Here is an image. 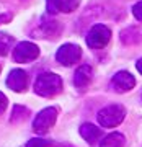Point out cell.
I'll list each match as a JSON object with an SVG mask.
<instances>
[{
	"label": "cell",
	"mask_w": 142,
	"mask_h": 147,
	"mask_svg": "<svg viewBox=\"0 0 142 147\" xmlns=\"http://www.w3.org/2000/svg\"><path fill=\"white\" fill-rule=\"evenodd\" d=\"M80 134H82V137H83L88 144H95L96 141L101 139V129L96 127L95 124H82Z\"/></svg>",
	"instance_id": "11"
},
{
	"label": "cell",
	"mask_w": 142,
	"mask_h": 147,
	"mask_svg": "<svg viewBox=\"0 0 142 147\" xmlns=\"http://www.w3.org/2000/svg\"><path fill=\"white\" fill-rule=\"evenodd\" d=\"M56 119H57V110L56 108H44L36 116V119L33 123V129L38 134H46L56 124Z\"/></svg>",
	"instance_id": "4"
},
{
	"label": "cell",
	"mask_w": 142,
	"mask_h": 147,
	"mask_svg": "<svg viewBox=\"0 0 142 147\" xmlns=\"http://www.w3.org/2000/svg\"><path fill=\"white\" fill-rule=\"evenodd\" d=\"M80 5V0H47V11L49 13H70Z\"/></svg>",
	"instance_id": "9"
},
{
	"label": "cell",
	"mask_w": 142,
	"mask_h": 147,
	"mask_svg": "<svg viewBox=\"0 0 142 147\" xmlns=\"http://www.w3.org/2000/svg\"><path fill=\"white\" fill-rule=\"evenodd\" d=\"M132 13H134V16H136L139 21H142V0L139 2V3H136V5H134Z\"/></svg>",
	"instance_id": "16"
},
{
	"label": "cell",
	"mask_w": 142,
	"mask_h": 147,
	"mask_svg": "<svg viewBox=\"0 0 142 147\" xmlns=\"http://www.w3.org/2000/svg\"><path fill=\"white\" fill-rule=\"evenodd\" d=\"M13 46V36L7 33H0V56H7Z\"/></svg>",
	"instance_id": "13"
},
{
	"label": "cell",
	"mask_w": 142,
	"mask_h": 147,
	"mask_svg": "<svg viewBox=\"0 0 142 147\" xmlns=\"http://www.w3.org/2000/svg\"><path fill=\"white\" fill-rule=\"evenodd\" d=\"M80 57H82V49L75 44H64L57 49V54H56L57 62H61L65 67H70L75 62H79Z\"/></svg>",
	"instance_id": "5"
},
{
	"label": "cell",
	"mask_w": 142,
	"mask_h": 147,
	"mask_svg": "<svg viewBox=\"0 0 142 147\" xmlns=\"http://www.w3.org/2000/svg\"><path fill=\"white\" fill-rule=\"evenodd\" d=\"M26 147H59L57 144H54V142H49L46 139H31V141L26 144Z\"/></svg>",
	"instance_id": "15"
},
{
	"label": "cell",
	"mask_w": 142,
	"mask_h": 147,
	"mask_svg": "<svg viewBox=\"0 0 142 147\" xmlns=\"http://www.w3.org/2000/svg\"><path fill=\"white\" fill-rule=\"evenodd\" d=\"M92 77H93V70L90 65H80L77 70H75V75H74V84L77 88L83 90L87 85L92 82Z\"/></svg>",
	"instance_id": "10"
},
{
	"label": "cell",
	"mask_w": 142,
	"mask_h": 147,
	"mask_svg": "<svg viewBox=\"0 0 142 147\" xmlns=\"http://www.w3.org/2000/svg\"><path fill=\"white\" fill-rule=\"evenodd\" d=\"M124 108L121 105H111L106 106L98 113V121L103 127H114L118 124H121L124 119Z\"/></svg>",
	"instance_id": "2"
},
{
	"label": "cell",
	"mask_w": 142,
	"mask_h": 147,
	"mask_svg": "<svg viewBox=\"0 0 142 147\" xmlns=\"http://www.w3.org/2000/svg\"><path fill=\"white\" fill-rule=\"evenodd\" d=\"M124 146V136L119 132H111L101 141L100 147H122Z\"/></svg>",
	"instance_id": "12"
},
{
	"label": "cell",
	"mask_w": 142,
	"mask_h": 147,
	"mask_svg": "<svg viewBox=\"0 0 142 147\" xmlns=\"http://www.w3.org/2000/svg\"><path fill=\"white\" fill-rule=\"evenodd\" d=\"M111 39V31L110 28L105 26V25H95L92 30L88 31V36H87V44H88L92 49H101L105 47Z\"/></svg>",
	"instance_id": "3"
},
{
	"label": "cell",
	"mask_w": 142,
	"mask_h": 147,
	"mask_svg": "<svg viewBox=\"0 0 142 147\" xmlns=\"http://www.w3.org/2000/svg\"><path fill=\"white\" fill-rule=\"evenodd\" d=\"M39 56V47L33 42H20L18 46L13 49V59L16 62H31Z\"/></svg>",
	"instance_id": "6"
},
{
	"label": "cell",
	"mask_w": 142,
	"mask_h": 147,
	"mask_svg": "<svg viewBox=\"0 0 142 147\" xmlns=\"http://www.w3.org/2000/svg\"><path fill=\"white\" fill-rule=\"evenodd\" d=\"M134 85H136V79L132 77L129 72H118L113 77L111 80V87L114 92L118 93H124V92H129L131 88H134Z\"/></svg>",
	"instance_id": "7"
},
{
	"label": "cell",
	"mask_w": 142,
	"mask_h": 147,
	"mask_svg": "<svg viewBox=\"0 0 142 147\" xmlns=\"http://www.w3.org/2000/svg\"><path fill=\"white\" fill-rule=\"evenodd\" d=\"M11 20V15H0V25L5 23V21H10Z\"/></svg>",
	"instance_id": "18"
},
{
	"label": "cell",
	"mask_w": 142,
	"mask_h": 147,
	"mask_svg": "<svg viewBox=\"0 0 142 147\" xmlns=\"http://www.w3.org/2000/svg\"><path fill=\"white\" fill-rule=\"evenodd\" d=\"M7 85L8 88H11L13 92L16 93H21L26 90V85H28V74L21 69H15L8 74V79H7Z\"/></svg>",
	"instance_id": "8"
},
{
	"label": "cell",
	"mask_w": 142,
	"mask_h": 147,
	"mask_svg": "<svg viewBox=\"0 0 142 147\" xmlns=\"http://www.w3.org/2000/svg\"><path fill=\"white\" fill-rule=\"evenodd\" d=\"M7 105H8V100H7V96L2 92H0V115L5 111V108H7Z\"/></svg>",
	"instance_id": "17"
},
{
	"label": "cell",
	"mask_w": 142,
	"mask_h": 147,
	"mask_svg": "<svg viewBox=\"0 0 142 147\" xmlns=\"http://www.w3.org/2000/svg\"><path fill=\"white\" fill-rule=\"evenodd\" d=\"M26 116H28L26 108H23V106H15V108H13V115H11V123L26 119Z\"/></svg>",
	"instance_id": "14"
},
{
	"label": "cell",
	"mask_w": 142,
	"mask_h": 147,
	"mask_svg": "<svg viewBox=\"0 0 142 147\" xmlns=\"http://www.w3.org/2000/svg\"><path fill=\"white\" fill-rule=\"evenodd\" d=\"M62 90V79L57 74H41L34 82V92L41 96H54Z\"/></svg>",
	"instance_id": "1"
},
{
	"label": "cell",
	"mask_w": 142,
	"mask_h": 147,
	"mask_svg": "<svg viewBox=\"0 0 142 147\" xmlns=\"http://www.w3.org/2000/svg\"><path fill=\"white\" fill-rule=\"evenodd\" d=\"M136 67H137V70H139V72L142 74V59H139V61H137V64H136Z\"/></svg>",
	"instance_id": "19"
}]
</instances>
